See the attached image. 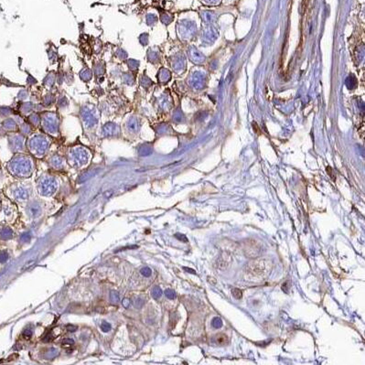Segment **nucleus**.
Returning a JSON list of instances; mask_svg holds the SVG:
<instances>
[{
  "instance_id": "f257e3e1",
  "label": "nucleus",
  "mask_w": 365,
  "mask_h": 365,
  "mask_svg": "<svg viewBox=\"0 0 365 365\" xmlns=\"http://www.w3.org/2000/svg\"><path fill=\"white\" fill-rule=\"evenodd\" d=\"M33 161L29 156L18 155L12 158L7 164V168L12 175L19 178H27L32 174Z\"/></svg>"
},
{
  "instance_id": "f03ea898",
  "label": "nucleus",
  "mask_w": 365,
  "mask_h": 365,
  "mask_svg": "<svg viewBox=\"0 0 365 365\" xmlns=\"http://www.w3.org/2000/svg\"><path fill=\"white\" fill-rule=\"evenodd\" d=\"M29 151L37 158H42L46 155L50 147V140L44 135H34L28 141Z\"/></svg>"
},
{
  "instance_id": "7ed1b4c3",
  "label": "nucleus",
  "mask_w": 365,
  "mask_h": 365,
  "mask_svg": "<svg viewBox=\"0 0 365 365\" xmlns=\"http://www.w3.org/2000/svg\"><path fill=\"white\" fill-rule=\"evenodd\" d=\"M90 153L83 147H74L69 152V160L73 167L82 168L88 163Z\"/></svg>"
},
{
  "instance_id": "20e7f679",
  "label": "nucleus",
  "mask_w": 365,
  "mask_h": 365,
  "mask_svg": "<svg viewBox=\"0 0 365 365\" xmlns=\"http://www.w3.org/2000/svg\"><path fill=\"white\" fill-rule=\"evenodd\" d=\"M41 125L43 127L44 131L50 135H55L59 130V119L57 114L54 113H46L42 116L41 119Z\"/></svg>"
},
{
  "instance_id": "39448f33",
  "label": "nucleus",
  "mask_w": 365,
  "mask_h": 365,
  "mask_svg": "<svg viewBox=\"0 0 365 365\" xmlns=\"http://www.w3.org/2000/svg\"><path fill=\"white\" fill-rule=\"evenodd\" d=\"M58 183L55 179L51 177L43 178L39 183V192L42 196H51L56 192Z\"/></svg>"
},
{
  "instance_id": "423d86ee",
  "label": "nucleus",
  "mask_w": 365,
  "mask_h": 365,
  "mask_svg": "<svg viewBox=\"0 0 365 365\" xmlns=\"http://www.w3.org/2000/svg\"><path fill=\"white\" fill-rule=\"evenodd\" d=\"M82 118L84 126L87 128H93L98 124V114L93 108H84L82 113Z\"/></svg>"
},
{
  "instance_id": "0eeeda50",
  "label": "nucleus",
  "mask_w": 365,
  "mask_h": 365,
  "mask_svg": "<svg viewBox=\"0 0 365 365\" xmlns=\"http://www.w3.org/2000/svg\"><path fill=\"white\" fill-rule=\"evenodd\" d=\"M244 254L250 258L258 257L262 253V246L254 240H248L244 243Z\"/></svg>"
},
{
  "instance_id": "6e6552de",
  "label": "nucleus",
  "mask_w": 365,
  "mask_h": 365,
  "mask_svg": "<svg viewBox=\"0 0 365 365\" xmlns=\"http://www.w3.org/2000/svg\"><path fill=\"white\" fill-rule=\"evenodd\" d=\"M8 143H9L12 150H14V152H18L24 147L25 138L20 135H11L8 137Z\"/></svg>"
},
{
  "instance_id": "1a4fd4ad",
  "label": "nucleus",
  "mask_w": 365,
  "mask_h": 365,
  "mask_svg": "<svg viewBox=\"0 0 365 365\" xmlns=\"http://www.w3.org/2000/svg\"><path fill=\"white\" fill-rule=\"evenodd\" d=\"M125 131L129 134H137L139 132V120L137 117L131 116L125 123Z\"/></svg>"
},
{
  "instance_id": "9d476101",
  "label": "nucleus",
  "mask_w": 365,
  "mask_h": 365,
  "mask_svg": "<svg viewBox=\"0 0 365 365\" xmlns=\"http://www.w3.org/2000/svg\"><path fill=\"white\" fill-rule=\"evenodd\" d=\"M103 133L105 137H114L119 133V127L114 123H109L104 126Z\"/></svg>"
},
{
  "instance_id": "9b49d317",
  "label": "nucleus",
  "mask_w": 365,
  "mask_h": 365,
  "mask_svg": "<svg viewBox=\"0 0 365 365\" xmlns=\"http://www.w3.org/2000/svg\"><path fill=\"white\" fill-rule=\"evenodd\" d=\"M248 267H249V271L251 273L259 275V274L263 273V270H264V268H265V265H264V262L255 261V262L250 263V264L248 265Z\"/></svg>"
},
{
  "instance_id": "f8f14e48",
  "label": "nucleus",
  "mask_w": 365,
  "mask_h": 365,
  "mask_svg": "<svg viewBox=\"0 0 365 365\" xmlns=\"http://www.w3.org/2000/svg\"><path fill=\"white\" fill-rule=\"evenodd\" d=\"M213 341H214L217 345H220V346L226 345L227 343H228V336H227L226 334H224V333H220V334H217V335H216V336L214 337Z\"/></svg>"
},
{
  "instance_id": "ddd939ff",
  "label": "nucleus",
  "mask_w": 365,
  "mask_h": 365,
  "mask_svg": "<svg viewBox=\"0 0 365 365\" xmlns=\"http://www.w3.org/2000/svg\"><path fill=\"white\" fill-rule=\"evenodd\" d=\"M50 164H51V166H52L53 168L59 169V168H61L62 167V165H63V159H62V158H61L60 156L55 155V156H52L51 159H50Z\"/></svg>"
},
{
  "instance_id": "4468645a",
  "label": "nucleus",
  "mask_w": 365,
  "mask_h": 365,
  "mask_svg": "<svg viewBox=\"0 0 365 365\" xmlns=\"http://www.w3.org/2000/svg\"><path fill=\"white\" fill-rule=\"evenodd\" d=\"M3 126H4V128H5L6 130H8V131H14V130H16V128H17V124H16V122H15L13 119H11V118H9V119H7V120L4 121V123H3Z\"/></svg>"
},
{
  "instance_id": "2eb2a0df",
  "label": "nucleus",
  "mask_w": 365,
  "mask_h": 365,
  "mask_svg": "<svg viewBox=\"0 0 365 365\" xmlns=\"http://www.w3.org/2000/svg\"><path fill=\"white\" fill-rule=\"evenodd\" d=\"M15 196L17 199H26L28 196V191L26 189H24L22 188H19L18 189H16L15 191Z\"/></svg>"
},
{
  "instance_id": "dca6fc26",
  "label": "nucleus",
  "mask_w": 365,
  "mask_h": 365,
  "mask_svg": "<svg viewBox=\"0 0 365 365\" xmlns=\"http://www.w3.org/2000/svg\"><path fill=\"white\" fill-rule=\"evenodd\" d=\"M12 235H13V232L9 228H5L1 231V237L3 239H10Z\"/></svg>"
},
{
  "instance_id": "f3484780",
  "label": "nucleus",
  "mask_w": 365,
  "mask_h": 365,
  "mask_svg": "<svg viewBox=\"0 0 365 365\" xmlns=\"http://www.w3.org/2000/svg\"><path fill=\"white\" fill-rule=\"evenodd\" d=\"M110 300L113 304H117L120 301V298H119V294L116 291H112L110 293Z\"/></svg>"
},
{
  "instance_id": "a211bd4d",
  "label": "nucleus",
  "mask_w": 365,
  "mask_h": 365,
  "mask_svg": "<svg viewBox=\"0 0 365 365\" xmlns=\"http://www.w3.org/2000/svg\"><path fill=\"white\" fill-rule=\"evenodd\" d=\"M161 295H162V291H161L160 287L155 286L152 289V296H153V298H154L155 299H158L160 296H161Z\"/></svg>"
},
{
  "instance_id": "6ab92c4d",
  "label": "nucleus",
  "mask_w": 365,
  "mask_h": 365,
  "mask_svg": "<svg viewBox=\"0 0 365 365\" xmlns=\"http://www.w3.org/2000/svg\"><path fill=\"white\" fill-rule=\"evenodd\" d=\"M111 329H112V326H111V324H110V323H108V322H106V321L102 322L101 329L103 330L104 332H108V331H110V330H111Z\"/></svg>"
},
{
  "instance_id": "aec40b11",
  "label": "nucleus",
  "mask_w": 365,
  "mask_h": 365,
  "mask_svg": "<svg viewBox=\"0 0 365 365\" xmlns=\"http://www.w3.org/2000/svg\"><path fill=\"white\" fill-rule=\"evenodd\" d=\"M40 209L39 206H38V205H33V206L30 207V209H29V213H30V214L32 216H36V215H38V214L40 213Z\"/></svg>"
},
{
  "instance_id": "412c9836",
  "label": "nucleus",
  "mask_w": 365,
  "mask_h": 365,
  "mask_svg": "<svg viewBox=\"0 0 365 365\" xmlns=\"http://www.w3.org/2000/svg\"><path fill=\"white\" fill-rule=\"evenodd\" d=\"M232 296H234L236 299H241L242 296H243V293H242V291L240 289H238V288H234V289H232Z\"/></svg>"
},
{
  "instance_id": "4be33fe9",
  "label": "nucleus",
  "mask_w": 365,
  "mask_h": 365,
  "mask_svg": "<svg viewBox=\"0 0 365 365\" xmlns=\"http://www.w3.org/2000/svg\"><path fill=\"white\" fill-rule=\"evenodd\" d=\"M141 274L144 275V277H150L151 275V274H152V270L149 268V267H144V268H142L141 269Z\"/></svg>"
},
{
  "instance_id": "5701e85b",
  "label": "nucleus",
  "mask_w": 365,
  "mask_h": 365,
  "mask_svg": "<svg viewBox=\"0 0 365 365\" xmlns=\"http://www.w3.org/2000/svg\"><path fill=\"white\" fill-rule=\"evenodd\" d=\"M165 294H166V296H168L169 299H173V298H176L175 292H174L173 290H171V289H167L166 291H165Z\"/></svg>"
},
{
  "instance_id": "b1692460",
  "label": "nucleus",
  "mask_w": 365,
  "mask_h": 365,
  "mask_svg": "<svg viewBox=\"0 0 365 365\" xmlns=\"http://www.w3.org/2000/svg\"><path fill=\"white\" fill-rule=\"evenodd\" d=\"M222 320H220L219 317H215V319H213V326L214 327V328H216V329L220 328V327H222Z\"/></svg>"
},
{
  "instance_id": "393cba45",
  "label": "nucleus",
  "mask_w": 365,
  "mask_h": 365,
  "mask_svg": "<svg viewBox=\"0 0 365 365\" xmlns=\"http://www.w3.org/2000/svg\"><path fill=\"white\" fill-rule=\"evenodd\" d=\"M9 114H10V109H8L7 107L0 108V114H1V116H8Z\"/></svg>"
},
{
  "instance_id": "a878e982",
  "label": "nucleus",
  "mask_w": 365,
  "mask_h": 365,
  "mask_svg": "<svg viewBox=\"0 0 365 365\" xmlns=\"http://www.w3.org/2000/svg\"><path fill=\"white\" fill-rule=\"evenodd\" d=\"M7 260V253L6 252H0V263H4Z\"/></svg>"
},
{
  "instance_id": "bb28decb",
  "label": "nucleus",
  "mask_w": 365,
  "mask_h": 365,
  "mask_svg": "<svg viewBox=\"0 0 365 365\" xmlns=\"http://www.w3.org/2000/svg\"><path fill=\"white\" fill-rule=\"evenodd\" d=\"M62 344L64 345H73L74 344V341L73 339H64L62 341Z\"/></svg>"
},
{
  "instance_id": "cd10ccee",
  "label": "nucleus",
  "mask_w": 365,
  "mask_h": 365,
  "mask_svg": "<svg viewBox=\"0 0 365 365\" xmlns=\"http://www.w3.org/2000/svg\"><path fill=\"white\" fill-rule=\"evenodd\" d=\"M175 237L179 239V240H180V241H183L184 243H187V242H188V239L186 238V236L183 235V234H180V233H176Z\"/></svg>"
},
{
  "instance_id": "c85d7f7f",
  "label": "nucleus",
  "mask_w": 365,
  "mask_h": 365,
  "mask_svg": "<svg viewBox=\"0 0 365 365\" xmlns=\"http://www.w3.org/2000/svg\"><path fill=\"white\" fill-rule=\"evenodd\" d=\"M21 240L24 242H28L30 240V234L29 233H24V234L21 235Z\"/></svg>"
},
{
  "instance_id": "c756f323",
  "label": "nucleus",
  "mask_w": 365,
  "mask_h": 365,
  "mask_svg": "<svg viewBox=\"0 0 365 365\" xmlns=\"http://www.w3.org/2000/svg\"><path fill=\"white\" fill-rule=\"evenodd\" d=\"M130 304H131V302H130V300L128 298H125V299H123V301H122V305L124 306L125 308H128Z\"/></svg>"
},
{
  "instance_id": "7c9ffc66",
  "label": "nucleus",
  "mask_w": 365,
  "mask_h": 365,
  "mask_svg": "<svg viewBox=\"0 0 365 365\" xmlns=\"http://www.w3.org/2000/svg\"><path fill=\"white\" fill-rule=\"evenodd\" d=\"M138 247L137 245H132V246H127V247H123V248H120V249H118V250H116V253H117V252H119V251H124V250H127V249H137Z\"/></svg>"
},
{
  "instance_id": "2f4dec72",
  "label": "nucleus",
  "mask_w": 365,
  "mask_h": 365,
  "mask_svg": "<svg viewBox=\"0 0 365 365\" xmlns=\"http://www.w3.org/2000/svg\"><path fill=\"white\" fill-rule=\"evenodd\" d=\"M66 329H68V331H71V332H73V331H75L76 329H77L78 328L76 326H74V325H68L67 327H66Z\"/></svg>"
},
{
  "instance_id": "473e14b6",
  "label": "nucleus",
  "mask_w": 365,
  "mask_h": 365,
  "mask_svg": "<svg viewBox=\"0 0 365 365\" xmlns=\"http://www.w3.org/2000/svg\"><path fill=\"white\" fill-rule=\"evenodd\" d=\"M23 335L26 338H29V337H31V335H32V331L30 329H25L24 330V332H23Z\"/></svg>"
},
{
  "instance_id": "72a5a7b5",
  "label": "nucleus",
  "mask_w": 365,
  "mask_h": 365,
  "mask_svg": "<svg viewBox=\"0 0 365 365\" xmlns=\"http://www.w3.org/2000/svg\"><path fill=\"white\" fill-rule=\"evenodd\" d=\"M142 304H143V301H142L141 299H137V302H135V305H137V307L138 308H141Z\"/></svg>"
},
{
  "instance_id": "f704fd0d",
  "label": "nucleus",
  "mask_w": 365,
  "mask_h": 365,
  "mask_svg": "<svg viewBox=\"0 0 365 365\" xmlns=\"http://www.w3.org/2000/svg\"><path fill=\"white\" fill-rule=\"evenodd\" d=\"M184 269L185 270H187L188 272H189V273H192V274H195V272L192 270V269H189V268H187V267H184Z\"/></svg>"
}]
</instances>
